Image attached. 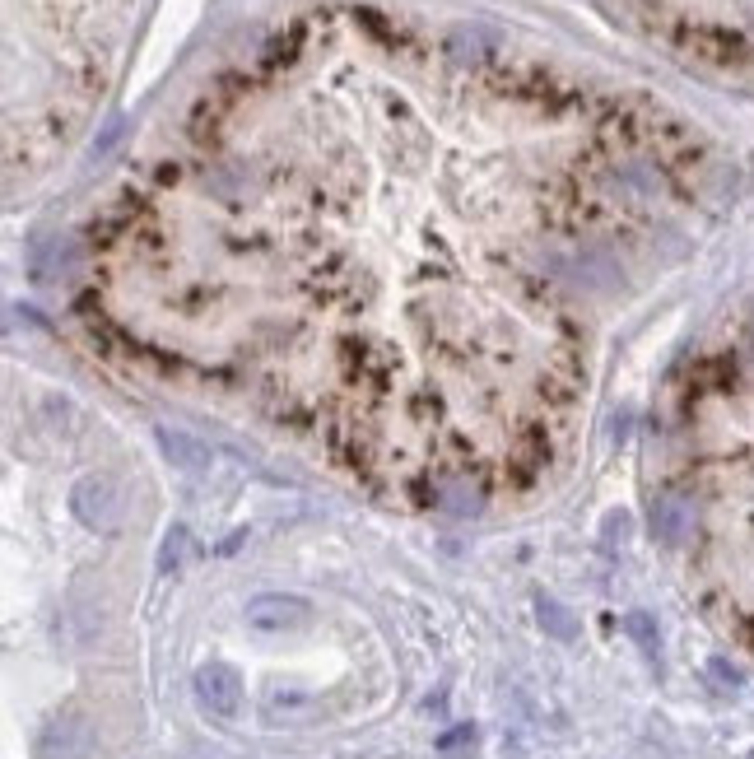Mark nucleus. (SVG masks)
Segmentation results:
<instances>
[{"label":"nucleus","instance_id":"nucleus-7","mask_svg":"<svg viewBox=\"0 0 754 759\" xmlns=\"http://www.w3.org/2000/svg\"><path fill=\"white\" fill-rule=\"evenodd\" d=\"M187 545H191L187 527H173V531H168V536H163V550H159V573L182 569V559H187Z\"/></svg>","mask_w":754,"mask_h":759},{"label":"nucleus","instance_id":"nucleus-13","mask_svg":"<svg viewBox=\"0 0 754 759\" xmlns=\"http://www.w3.org/2000/svg\"><path fill=\"white\" fill-rule=\"evenodd\" d=\"M750 759H754V755H750Z\"/></svg>","mask_w":754,"mask_h":759},{"label":"nucleus","instance_id":"nucleus-4","mask_svg":"<svg viewBox=\"0 0 754 759\" xmlns=\"http://www.w3.org/2000/svg\"><path fill=\"white\" fill-rule=\"evenodd\" d=\"M312 620V606L303 597H284V592H261L247 601V624L261 634H280V629H298Z\"/></svg>","mask_w":754,"mask_h":759},{"label":"nucleus","instance_id":"nucleus-5","mask_svg":"<svg viewBox=\"0 0 754 759\" xmlns=\"http://www.w3.org/2000/svg\"><path fill=\"white\" fill-rule=\"evenodd\" d=\"M70 503H75L84 527L108 531L117 522V485H112L108 475H84L80 485H75V494H70Z\"/></svg>","mask_w":754,"mask_h":759},{"label":"nucleus","instance_id":"nucleus-9","mask_svg":"<svg viewBox=\"0 0 754 759\" xmlns=\"http://www.w3.org/2000/svg\"><path fill=\"white\" fill-rule=\"evenodd\" d=\"M629 634L638 638V648H643L647 657H657V624H652V615L633 610V615H629Z\"/></svg>","mask_w":754,"mask_h":759},{"label":"nucleus","instance_id":"nucleus-2","mask_svg":"<svg viewBox=\"0 0 754 759\" xmlns=\"http://www.w3.org/2000/svg\"><path fill=\"white\" fill-rule=\"evenodd\" d=\"M671 438V489L694 503V536L727 559H754V317L736 345L689 368Z\"/></svg>","mask_w":754,"mask_h":759},{"label":"nucleus","instance_id":"nucleus-12","mask_svg":"<svg viewBox=\"0 0 754 759\" xmlns=\"http://www.w3.org/2000/svg\"><path fill=\"white\" fill-rule=\"evenodd\" d=\"M163 448L177 452L182 461H201V448H196V443H187L182 434H163Z\"/></svg>","mask_w":754,"mask_h":759},{"label":"nucleus","instance_id":"nucleus-1","mask_svg":"<svg viewBox=\"0 0 754 759\" xmlns=\"http://www.w3.org/2000/svg\"><path fill=\"white\" fill-rule=\"evenodd\" d=\"M661 112L471 33L312 10L205 84L89 243V322L410 508L536 485L592 308L689 196Z\"/></svg>","mask_w":754,"mask_h":759},{"label":"nucleus","instance_id":"nucleus-6","mask_svg":"<svg viewBox=\"0 0 754 759\" xmlns=\"http://www.w3.org/2000/svg\"><path fill=\"white\" fill-rule=\"evenodd\" d=\"M56 746H61V759H80L84 750H89V722H84V718H66V722H56V732H47V736H42L38 755H52Z\"/></svg>","mask_w":754,"mask_h":759},{"label":"nucleus","instance_id":"nucleus-10","mask_svg":"<svg viewBox=\"0 0 754 759\" xmlns=\"http://www.w3.org/2000/svg\"><path fill=\"white\" fill-rule=\"evenodd\" d=\"M471 741H475V727H471V722H461V727H452V732L438 736V750H443V755H452V750L471 746Z\"/></svg>","mask_w":754,"mask_h":759},{"label":"nucleus","instance_id":"nucleus-11","mask_svg":"<svg viewBox=\"0 0 754 759\" xmlns=\"http://www.w3.org/2000/svg\"><path fill=\"white\" fill-rule=\"evenodd\" d=\"M708 671H713V680H717V685H727V690H741V671H736V666H731V662L713 657V662H708Z\"/></svg>","mask_w":754,"mask_h":759},{"label":"nucleus","instance_id":"nucleus-8","mask_svg":"<svg viewBox=\"0 0 754 759\" xmlns=\"http://www.w3.org/2000/svg\"><path fill=\"white\" fill-rule=\"evenodd\" d=\"M540 620H545V629H550L554 638H573V634H578V624H573V615H568L564 606H554L550 597H540Z\"/></svg>","mask_w":754,"mask_h":759},{"label":"nucleus","instance_id":"nucleus-3","mask_svg":"<svg viewBox=\"0 0 754 759\" xmlns=\"http://www.w3.org/2000/svg\"><path fill=\"white\" fill-rule=\"evenodd\" d=\"M196 699L215 718H238V708H243V676L229 662H205L196 671Z\"/></svg>","mask_w":754,"mask_h":759}]
</instances>
